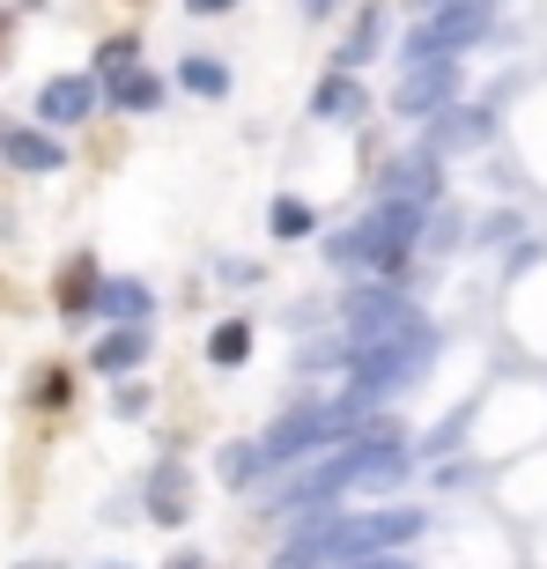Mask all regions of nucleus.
Wrapping results in <instances>:
<instances>
[{"label": "nucleus", "instance_id": "f257e3e1", "mask_svg": "<svg viewBox=\"0 0 547 569\" xmlns=\"http://www.w3.org/2000/svg\"><path fill=\"white\" fill-rule=\"evenodd\" d=\"M429 362H437V326H429V318H415L400 333L362 340L356 370H348V407H378V400H392V392H407V385H421Z\"/></svg>", "mask_w": 547, "mask_h": 569}, {"label": "nucleus", "instance_id": "f03ea898", "mask_svg": "<svg viewBox=\"0 0 547 569\" xmlns=\"http://www.w3.org/2000/svg\"><path fill=\"white\" fill-rule=\"evenodd\" d=\"M421 222H429L421 200H385L378 214H362L356 230L334 237V267H370V274L407 289V252L421 244Z\"/></svg>", "mask_w": 547, "mask_h": 569}, {"label": "nucleus", "instance_id": "7ed1b4c3", "mask_svg": "<svg viewBox=\"0 0 547 569\" xmlns=\"http://www.w3.org/2000/svg\"><path fill=\"white\" fill-rule=\"evenodd\" d=\"M356 422H362V407H348V400H304L259 437V451H267V466H304L311 451L356 437Z\"/></svg>", "mask_w": 547, "mask_h": 569}, {"label": "nucleus", "instance_id": "20e7f679", "mask_svg": "<svg viewBox=\"0 0 547 569\" xmlns=\"http://www.w3.org/2000/svg\"><path fill=\"white\" fill-rule=\"evenodd\" d=\"M488 30H496V0H444L437 16L407 38L400 60H459L466 44H481Z\"/></svg>", "mask_w": 547, "mask_h": 569}, {"label": "nucleus", "instance_id": "39448f33", "mask_svg": "<svg viewBox=\"0 0 547 569\" xmlns=\"http://www.w3.org/2000/svg\"><path fill=\"white\" fill-rule=\"evenodd\" d=\"M340 318H348V333L362 340H378V333H400V326H415V303H407L400 281H370V289H348V303H340Z\"/></svg>", "mask_w": 547, "mask_h": 569}, {"label": "nucleus", "instance_id": "423d86ee", "mask_svg": "<svg viewBox=\"0 0 547 569\" xmlns=\"http://www.w3.org/2000/svg\"><path fill=\"white\" fill-rule=\"evenodd\" d=\"M459 97V60H407L400 89H392V111L400 119H429V111H444Z\"/></svg>", "mask_w": 547, "mask_h": 569}, {"label": "nucleus", "instance_id": "0eeeda50", "mask_svg": "<svg viewBox=\"0 0 547 569\" xmlns=\"http://www.w3.org/2000/svg\"><path fill=\"white\" fill-rule=\"evenodd\" d=\"M141 503H148V518H156V526H186V510H192V473H186V459H156V473H148V488H141Z\"/></svg>", "mask_w": 547, "mask_h": 569}, {"label": "nucleus", "instance_id": "6e6552de", "mask_svg": "<svg viewBox=\"0 0 547 569\" xmlns=\"http://www.w3.org/2000/svg\"><path fill=\"white\" fill-rule=\"evenodd\" d=\"M437 127H429V156H459V148H481L488 133H496V119H488L481 104H444L429 111Z\"/></svg>", "mask_w": 547, "mask_h": 569}, {"label": "nucleus", "instance_id": "1a4fd4ad", "mask_svg": "<svg viewBox=\"0 0 547 569\" xmlns=\"http://www.w3.org/2000/svg\"><path fill=\"white\" fill-rule=\"evenodd\" d=\"M89 111H97V74H52L38 97V119L44 127H82Z\"/></svg>", "mask_w": 547, "mask_h": 569}, {"label": "nucleus", "instance_id": "9d476101", "mask_svg": "<svg viewBox=\"0 0 547 569\" xmlns=\"http://www.w3.org/2000/svg\"><path fill=\"white\" fill-rule=\"evenodd\" d=\"M437 186H444V170L429 148H415V156H400V163L385 170V200H421V208H437Z\"/></svg>", "mask_w": 547, "mask_h": 569}, {"label": "nucleus", "instance_id": "9b49d317", "mask_svg": "<svg viewBox=\"0 0 547 569\" xmlns=\"http://www.w3.org/2000/svg\"><path fill=\"white\" fill-rule=\"evenodd\" d=\"M0 156L16 170H60L67 163V148L52 141V133H38V127H0Z\"/></svg>", "mask_w": 547, "mask_h": 569}, {"label": "nucleus", "instance_id": "f8f14e48", "mask_svg": "<svg viewBox=\"0 0 547 569\" xmlns=\"http://www.w3.org/2000/svg\"><path fill=\"white\" fill-rule=\"evenodd\" d=\"M362 104H370V89H362L348 67H334V74L318 82V97H311V119H362Z\"/></svg>", "mask_w": 547, "mask_h": 569}, {"label": "nucleus", "instance_id": "ddd939ff", "mask_svg": "<svg viewBox=\"0 0 547 569\" xmlns=\"http://www.w3.org/2000/svg\"><path fill=\"white\" fill-rule=\"evenodd\" d=\"M97 281H105V274H97V259H89V252H74V259L60 267V281H52V296H60V311H67V318L97 311Z\"/></svg>", "mask_w": 547, "mask_h": 569}, {"label": "nucleus", "instance_id": "4468645a", "mask_svg": "<svg viewBox=\"0 0 547 569\" xmlns=\"http://www.w3.org/2000/svg\"><path fill=\"white\" fill-rule=\"evenodd\" d=\"M141 356H148V326H119V333H105L97 340V370H105V378H127V370H141Z\"/></svg>", "mask_w": 547, "mask_h": 569}, {"label": "nucleus", "instance_id": "2eb2a0df", "mask_svg": "<svg viewBox=\"0 0 547 569\" xmlns=\"http://www.w3.org/2000/svg\"><path fill=\"white\" fill-rule=\"evenodd\" d=\"M97 311H111L119 326H148V311H156V296H148L141 281H97Z\"/></svg>", "mask_w": 547, "mask_h": 569}, {"label": "nucleus", "instance_id": "dca6fc26", "mask_svg": "<svg viewBox=\"0 0 547 569\" xmlns=\"http://www.w3.org/2000/svg\"><path fill=\"white\" fill-rule=\"evenodd\" d=\"M111 104L119 111H156L163 104V82H156L148 67H127V74H111Z\"/></svg>", "mask_w": 547, "mask_h": 569}, {"label": "nucleus", "instance_id": "f3484780", "mask_svg": "<svg viewBox=\"0 0 547 569\" xmlns=\"http://www.w3.org/2000/svg\"><path fill=\"white\" fill-rule=\"evenodd\" d=\"M215 473H222V488H252L259 473H267V451H259V443H222Z\"/></svg>", "mask_w": 547, "mask_h": 569}, {"label": "nucleus", "instance_id": "a211bd4d", "mask_svg": "<svg viewBox=\"0 0 547 569\" xmlns=\"http://www.w3.org/2000/svg\"><path fill=\"white\" fill-rule=\"evenodd\" d=\"M245 356H252V326H245V318H222V326L208 333V362H222V370H237Z\"/></svg>", "mask_w": 547, "mask_h": 569}, {"label": "nucleus", "instance_id": "6ab92c4d", "mask_svg": "<svg viewBox=\"0 0 547 569\" xmlns=\"http://www.w3.org/2000/svg\"><path fill=\"white\" fill-rule=\"evenodd\" d=\"M378 38H385V16H378V8H362V16H356V30H348V44H340V60H334V67H348V74H356V67L370 60V52H378Z\"/></svg>", "mask_w": 547, "mask_h": 569}, {"label": "nucleus", "instance_id": "aec40b11", "mask_svg": "<svg viewBox=\"0 0 547 569\" xmlns=\"http://www.w3.org/2000/svg\"><path fill=\"white\" fill-rule=\"evenodd\" d=\"M267 230L274 237H311L318 230V208H311V200H296V192H281V200L267 208Z\"/></svg>", "mask_w": 547, "mask_h": 569}, {"label": "nucleus", "instance_id": "412c9836", "mask_svg": "<svg viewBox=\"0 0 547 569\" xmlns=\"http://www.w3.org/2000/svg\"><path fill=\"white\" fill-rule=\"evenodd\" d=\"M178 82H186L192 97H230V67H222V60H186V67H178Z\"/></svg>", "mask_w": 547, "mask_h": 569}, {"label": "nucleus", "instance_id": "4be33fe9", "mask_svg": "<svg viewBox=\"0 0 547 569\" xmlns=\"http://www.w3.org/2000/svg\"><path fill=\"white\" fill-rule=\"evenodd\" d=\"M127 67H141V38H105L97 44V74H127Z\"/></svg>", "mask_w": 547, "mask_h": 569}, {"label": "nucleus", "instance_id": "5701e85b", "mask_svg": "<svg viewBox=\"0 0 547 569\" xmlns=\"http://www.w3.org/2000/svg\"><path fill=\"white\" fill-rule=\"evenodd\" d=\"M30 400H38V407H60V400H74V378H67L60 362H52V370H38V378H30Z\"/></svg>", "mask_w": 547, "mask_h": 569}, {"label": "nucleus", "instance_id": "b1692460", "mask_svg": "<svg viewBox=\"0 0 547 569\" xmlns=\"http://www.w3.org/2000/svg\"><path fill=\"white\" fill-rule=\"evenodd\" d=\"M111 407H119V415H148V385H119V392H111Z\"/></svg>", "mask_w": 547, "mask_h": 569}, {"label": "nucleus", "instance_id": "393cba45", "mask_svg": "<svg viewBox=\"0 0 547 569\" xmlns=\"http://www.w3.org/2000/svg\"><path fill=\"white\" fill-rule=\"evenodd\" d=\"M237 0H186V16H230Z\"/></svg>", "mask_w": 547, "mask_h": 569}, {"label": "nucleus", "instance_id": "a878e982", "mask_svg": "<svg viewBox=\"0 0 547 569\" xmlns=\"http://www.w3.org/2000/svg\"><path fill=\"white\" fill-rule=\"evenodd\" d=\"M304 8H311V16H334V8H340V0H304Z\"/></svg>", "mask_w": 547, "mask_h": 569}, {"label": "nucleus", "instance_id": "bb28decb", "mask_svg": "<svg viewBox=\"0 0 547 569\" xmlns=\"http://www.w3.org/2000/svg\"><path fill=\"white\" fill-rule=\"evenodd\" d=\"M163 569H200V562H192V555H178V562H163Z\"/></svg>", "mask_w": 547, "mask_h": 569}, {"label": "nucleus", "instance_id": "cd10ccee", "mask_svg": "<svg viewBox=\"0 0 547 569\" xmlns=\"http://www.w3.org/2000/svg\"><path fill=\"white\" fill-rule=\"evenodd\" d=\"M8 30H16V22H8V16H0V38H8Z\"/></svg>", "mask_w": 547, "mask_h": 569}]
</instances>
